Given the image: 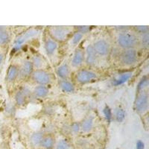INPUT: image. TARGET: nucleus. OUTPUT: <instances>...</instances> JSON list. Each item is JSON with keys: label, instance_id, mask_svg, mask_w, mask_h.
<instances>
[{"label": "nucleus", "instance_id": "nucleus-20", "mask_svg": "<svg viewBox=\"0 0 149 149\" xmlns=\"http://www.w3.org/2000/svg\"><path fill=\"white\" fill-rule=\"evenodd\" d=\"M49 93V90L46 86L37 85L32 92V95L37 98H45L48 96Z\"/></svg>", "mask_w": 149, "mask_h": 149}, {"label": "nucleus", "instance_id": "nucleus-19", "mask_svg": "<svg viewBox=\"0 0 149 149\" xmlns=\"http://www.w3.org/2000/svg\"><path fill=\"white\" fill-rule=\"evenodd\" d=\"M34 72V67L31 61L26 60L22 63L20 69H19V75L22 78H27L31 75Z\"/></svg>", "mask_w": 149, "mask_h": 149}, {"label": "nucleus", "instance_id": "nucleus-14", "mask_svg": "<svg viewBox=\"0 0 149 149\" xmlns=\"http://www.w3.org/2000/svg\"><path fill=\"white\" fill-rule=\"evenodd\" d=\"M19 75V69L17 65L11 64L9 66L8 69L6 73V77H5V81L8 83H12L14 82L16 79Z\"/></svg>", "mask_w": 149, "mask_h": 149}, {"label": "nucleus", "instance_id": "nucleus-10", "mask_svg": "<svg viewBox=\"0 0 149 149\" xmlns=\"http://www.w3.org/2000/svg\"><path fill=\"white\" fill-rule=\"evenodd\" d=\"M133 74H134V72L131 71H127L119 73L112 79V85L114 86H119L120 85L127 83L129 80L132 78Z\"/></svg>", "mask_w": 149, "mask_h": 149}, {"label": "nucleus", "instance_id": "nucleus-17", "mask_svg": "<svg viewBox=\"0 0 149 149\" xmlns=\"http://www.w3.org/2000/svg\"><path fill=\"white\" fill-rule=\"evenodd\" d=\"M55 72L56 74L58 75V78H61V80H67L70 75L71 70L70 66L66 63H64L56 68Z\"/></svg>", "mask_w": 149, "mask_h": 149}, {"label": "nucleus", "instance_id": "nucleus-30", "mask_svg": "<svg viewBox=\"0 0 149 149\" xmlns=\"http://www.w3.org/2000/svg\"><path fill=\"white\" fill-rule=\"evenodd\" d=\"M70 134H72L74 135H76L81 130V124L78 122H74L70 125Z\"/></svg>", "mask_w": 149, "mask_h": 149}, {"label": "nucleus", "instance_id": "nucleus-28", "mask_svg": "<svg viewBox=\"0 0 149 149\" xmlns=\"http://www.w3.org/2000/svg\"><path fill=\"white\" fill-rule=\"evenodd\" d=\"M103 114L106 121L108 123H110V122L113 119V112H112L111 108L109 107L108 105H105V107H104Z\"/></svg>", "mask_w": 149, "mask_h": 149}, {"label": "nucleus", "instance_id": "nucleus-31", "mask_svg": "<svg viewBox=\"0 0 149 149\" xmlns=\"http://www.w3.org/2000/svg\"><path fill=\"white\" fill-rule=\"evenodd\" d=\"M55 107H54V105L52 104H48L46 106H45L42 112L44 115H46V116H51L54 115V113H55Z\"/></svg>", "mask_w": 149, "mask_h": 149}, {"label": "nucleus", "instance_id": "nucleus-4", "mask_svg": "<svg viewBox=\"0 0 149 149\" xmlns=\"http://www.w3.org/2000/svg\"><path fill=\"white\" fill-rule=\"evenodd\" d=\"M139 54L135 49H124L119 55V61L123 66H132L137 63Z\"/></svg>", "mask_w": 149, "mask_h": 149}, {"label": "nucleus", "instance_id": "nucleus-24", "mask_svg": "<svg viewBox=\"0 0 149 149\" xmlns=\"http://www.w3.org/2000/svg\"><path fill=\"white\" fill-rule=\"evenodd\" d=\"M126 116V112L124 110L123 107L121 106H118L115 108V111H114V117L117 122L119 123H122Z\"/></svg>", "mask_w": 149, "mask_h": 149}, {"label": "nucleus", "instance_id": "nucleus-11", "mask_svg": "<svg viewBox=\"0 0 149 149\" xmlns=\"http://www.w3.org/2000/svg\"><path fill=\"white\" fill-rule=\"evenodd\" d=\"M97 54L93 45H88L84 51V61L86 65L93 66L97 61Z\"/></svg>", "mask_w": 149, "mask_h": 149}, {"label": "nucleus", "instance_id": "nucleus-23", "mask_svg": "<svg viewBox=\"0 0 149 149\" xmlns=\"http://www.w3.org/2000/svg\"><path fill=\"white\" fill-rule=\"evenodd\" d=\"M10 40V35L7 28L5 26H0V45L8 44Z\"/></svg>", "mask_w": 149, "mask_h": 149}, {"label": "nucleus", "instance_id": "nucleus-25", "mask_svg": "<svg viewBox=\"0 0 149 149\" xmlns=\"http://www.w3.org/2000/svg\"><path fill=\"white\" fill-rule=\"evenodd\" d=\"M149 84V80L147 75L142 77L140 80H139V83L137 84V87H136V93H139L140 92L145 91L146 89L148 88Z\"/></svg>", "mask_w": 149, "mask_h": 149}, {"label": "nucleus", "instance_id": "nucleus-27", "mask_svg": "<svg viewBox=\"0 0 149 149\" xmlns=\"http://www.w3.org/2000/svg\"><path fill=\"white\" fill-rule=\"evenodd\" d=\"M83 37H84V34H82L81 33L78 32V31H75V32L73 34L71 39V43L72 44V46H78V45L80 43V42L82 40Z\"/></svg>", "mask_w": 149, "mask_h": 149}, {"label": "nucleus", "instance_id": "nucleus-29", "mask_svg": "<svg viewBox=\"0 0 149 149\" xmlns=\"http://www.w3.org/2000/svg\"><path fill=\"white\" fill-rule=\"evenodd\" d=\"M139 44L145 49H147L149 46V34L148 33L142 34L140 36V38L139 39Z\"/></svg>", "mask_w": 149, "mask_h": 149}, {"label": "nucleus", "instance_id": "nucleus-6", "mask_svg": "<svg viewBox=\"0 0 149 149\" xmlns=\"http://www.w3.org/2000/svg\"><path fill=\"white\" fill-rule=\"evenodd\" d=\"M32 80L38 85L46 86L52 82V74L48 71L40 69L34 70L31 74Z\"/></svg>", "mask_w": 149, "mask_h": 149}, {"label": "nucleus", "instance_id": "nucleus-36", "mask_svg": "<svg viewBox=\"0 0 149 149\" xmlns=\"http://www.w3.org/2000/svg\"><path fill=\"white\" fill-rule=\"evenodd\" d=\"M4 61V55L2 54V53H0V66L2 64Z\"/></svg>", "mask_w": 149, "mask_h": 149}, {"label": "nucleus", "instance_id": "nucleus-8", "mask_svg": "<svg viewBox=\"0 0 149 149\" xmlns=\"http://www.w3.org/2000/svg\"><path fill=\"white\" fill-rule=\"evenodd\" d=\"M31 95H32V92L31 91L30 89L26 86H22L14 95L16 104L18 106H23L26 104L28 98H30Z\"/></svg>", "mask_w": 149, "mask_h": 149}, {"label": "nucleus", "instance_id": "nucleus-33", "mask_svg": "<svg viewBox=\"0 0 149 149\" xmlns=\"http://www.w3.org/2000/svg\"><path fill=\"white\" fill-rule=\"evenodd\" d=\"M76 31L81 33L82 34L84 35L85 34H87L88 32H90V30H91V26H76Z\"/></svg>", "mask_w": 149, "mask_h": 149}, {"label": "nucleus", "instance_id": "nucleus-35", "mask_svg": "<svg viewBox=\"0 0 149 149\" xmlns=\"http://www.w3.org/2000/svg\"><path fill=\"white\" fill-rule=\"evenodd\" d=\"M146 148V145L143 141L141 139H138L136 142V149H145Z\"/></svg>", "mask_w": 149, "mask_h": 149}, {"label": "nucleus", "instance_id": "nucleus-15", "mask_svg": "<svg viewBox=\"0 0 149 149\" xmlns=\"http://www.w3.org/2000/svg\"><path fill=\"white\" fill-rule=\"evenodd\" d=\"M44 48L46 54L51 57V56L54 55V53L57 51L58 48V42L52 39L51 37H49L45 40Z\"/></svg>", "mask_w": 149, "mask_h": 149}, {"label": "nucleus", "instance_id": "nucleus-16", "mask_svg": "<svg viewBox=\"0 0 149 149\" xmlns=\"http://www.w3.org/2000/svg\"><path fill=\"white\" fill-rule=\"evenodd\" d=\"M94 117L93 116H87L81 122V130L84 134L90 133L94 126Z\"/></svg>", "mask_w": 149, "mask_h": 149}, {"label": "nucleus", "instance_id": "nucleus-26", "mask_svg": "<svg viewBox=\"0 0 149 149\" xmlns=\"http://www.w3.org/2000/svg\"><path fill=\"white\" fill-rule=\"evenodd\" d=\"M54 149H71V144L66 139H61L57 141Z\"/></svg>", "mask_w": 149, "mask_h": 149}, {"label": "nucleus", "instance_id": "nucleus-9", "mask_svg": "<svg viewBox=\"0 0 149 149\" xmlns=\"http://www.w3.org/2000/svg\"><path fill=\"white\" fill-rule=\"evenodd\" d=\"M97 55L104 57L110 52V45L107 40L104 39L98 40L93 45Z\"/></svg>", "mask_w": 149, "mask_h": 149}, {"label": "nucleus", "instance_id": "nucleus-7", "mask_svg": "<svg viewBox=\"0 0 149 149\" xmlns=\"http://www.w3.org/2000/svg\"><path fill=\"white\" fill-rule=\"evenodd\" d=\"M98 75L93 71L88 70H81L75 74V80L80 84H86L97 79Z\"/></svg>", "mask_w": 149, "mask_h": 149}, {"label": "nucleus", "instance_id": "nucleus-1", "mask_svg": "<svg viewBox=\"0 0 149 149\" xmlns=\"http://www.w3.org/2000/svg\"><path fill=\"white\" fill-rule=\"evenodd\" d=\"M117 43L124 49H135L136 46L139 44V37L134 33L128 31L120 32L117 37Z\"/></svg>", "mask_w": 149, "mask_h": 149}, {"label": "nucleus", "instance_id": "nucleus-37", "mask_svg": "<svg viewBox=\"0 0 149 149\" xmlns=\"http://www.w3.org/2000/svg\"><path fill=\"white\" fill-rule=\"evenodd\" d=\"M83 149H92V148H83Z\"/></svg>", "mask_w": 149, "mask_h": 149}, {"label": "nucleus", "instance_id": "nucleus-21", "mask_svg": "<svg viewBox=\"0 0 149 149\" xmlns=\"http://www.w3.org/2000/svg\"><path fill=\"white\" fill-rule=\"evenodd\" d=\"M59 86L62 91L66 93H72L75 90L74 85L68 80H60Z\"/></svg>", "mask_w": 149, "mask_h": 149}, {"label": "nucleus", "instance_id": "nucleus-22", "mask_svg": "<svg viewBox=\"0 0 149 149\" xmlns=\"http://www.w3.org/2000/svg\"><path fill=\"white\" fill-rule=\"evenodd\" d=\"M31 63L33 65L34 69L35 68L36 70H40L43 67L45 64V60L39 54H35L32 56V59L31 61Z\"/></svg>", "mask_w": 149, "mask_h": 149}, {"label": "nucleus", "instance_id": "nucleus-3", "mask_svg": "<svg viewBox=\"0 0 149 149\" xmlns=\"http://www.w3.org/2000/svg\"><path fill=\"white\" fill-rule=\"evenodd\" d=\"M38 34H39V31L37 29H30L21 34L20 35H19L14 40V46H13L11 50V54H14L15 52H18L22 48L23 44H25L29 40L34 37Z\"/></svg>", "mask_w": 149, "mask_h": 149}, {"label": "nucleus", "instance_id": "nucleus-18", "mask_svg": "<svg viewBox=\"0 0 149 149\" xmlns=\"http://www.w3.org/2000/svg\"><path fill=\"white\" fill-rule=\"evenodd\" d=\"M56 140L53 134H45L40 145L41 149H54Z\"/></svg>", "mask_w": 149, "mask_h": 149}, {"label": "nucleus", "instance_id": "nucleus-13", "mask_svg": "<svg viewBox=\"0 0 149 149\" xmlns=\"http://www.w3.org/2000/svg\"><path fill=\"white\" fill-rule=\"evenodd\" d=\"M84 61V51L81 48H77L72 58V66L74 68L80 67L83 64Z\"/></svg>", "mask_w": 149, "mask_h": 149}, {"label": "nucleus", "instance_id": "nucleus-5", "mask_svg": "<svg viewBox=\"0 0 149 149\" xmlns=\"http://www.w3.org/2000/svg\"><path fill=\"white\" fill-rule=\"evenodd\" d=\"M134 109L139 114L145 113L148 109V93L147 90L137 93L134 102Z\"/></svg>", "mask_w": 149, "mask_h": 149}, {"label": "nucleus", "instance_id": "nucleus-2", "mask_svg": "<svg viewBox=\"0 0 149 149\" xmlns=\"http://www.w3.org/2000/svg\"><path fill=\"white\" fill-rule=\"evenodd\" d=\"M72 32L69 26H51L49 29V34L52 39L56 42H64Z\"/></svg>", "mask_w": 149, "mask_h": 149}, {"label": "nucleus", "instance_id": "nucleus-32", "mask_svg": "<svg viewBox=\"0 0 149 149\" xmlns=\"http://www.w3.org/2000/svg\"><path fill=\"white\" fill-rule=\"evenodd\" d=\"M134 29L137 33H139L140 35L142 34H146V33H148V27L146 26H135L134 27Z\"/></svg>", "mask_w": 149, "mask_h": 149}, {"label": "nucleus", "instance_id": "nucleus-34", "mask_svg": "<svg viewBox=\"0 0 149 149\" xmlns=\"http://www.w3.org/2000/svg\"><path fill=\"white\" fill-rule=\"evenodd\" d=\"M5 112L9 115H14L16 112V108L14 105L11 103H9L5 107Z\"/></svg>", "mask_w": 149, "mask_h": 149}, {"label": "nucleus", "instance_id": "nucleus-12", "mask_svg": "<svg viewBox=\"0 0 149 149\" xmlns=\"http://www.w3.org/2000/svg\"><path fill=\"white\" fill-rule=\"evenodd\" d=\"M45 134L42 130H37L32 133L29 138V143L31 147L34 149L40 148V145Z\"/></svg>", "mask_w": 149, "mask_h": 149}]
</instances>
